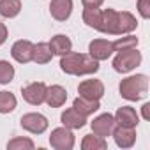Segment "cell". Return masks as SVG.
Here are the masks:
<instances>
[{"label":"cell","mask_w":150,"mask_h":150,"mask_svg":"<svg viewBox=\"0 0 150 150\" xmlns=\"http://www.w3.org/2000/svg\"><path fill=\"white\" fill-rule=\"evenodd\" d=\"M138 37L132 34H125L122 37H118L117 41H111L113 44V51H122V50H129V48H138Z\"/></svg>","instance_id":"obj_23"},{"label":"cell","mask_w":150,"mask_h":150,"mask_svg":"<svg viewBox=\"0 0 150 150\" xmlns=\"http://www.w3.org/2000/svg\"><path fill=\"white\" fill-rule=\"evenodd\" d=\"M46 88H48L46 83H42V81H32V83H28L27 87L21 88V96H23V99H25L28 104L39 106V104L44 103Z\"/></svg>","instance_id":"obj_7"},{"label":"cell","mask_w":150,"mask_h":150,"mask_svg":"<svg viewBox=\"0 0 150 150\" xmlns=\"http://www.w3.org/2000/svg\"><path fill=\"white\" fill-rule=\"evenodd\" d=\"M60 69L69 76H87L99 71V62L94 60L90 55L69 51L60 57Z\"/></svg>","instance_id":"obj_2"},{"label":"cell","mask_w":150,"mask_h":150,"mask_svg":"<svg viewBox=\"0 0 150 150\" xmlns=\"http://www.w3.org/2000/svg\"><path fill=\"white\" fill-rule=\"evenodd\" d=\"M72 7H74L72 0H51L50 2V14L57 21H65V20H69Z\"/></svg>","instance_id":"obj_14"},{"label":"cell","mask_w":150,"mask_h":150,"mask_svg":"<svg viewBox=\"0 0 150 150\" xmlns=\"http://www.w3.org/2000/svg\"><path fill=\"white\" fill-rule=\"evenodd\" d=\"M60 122H62L64 127L76 131V129H81V127L87 125V117L80 115L74 108H67V110L62 111V115H60Z\"/></svg>","instance_id":"obj_15"},{"label":"cell","mask_w":150,"mask_h":150,"mask_svg":"<svg viewBox=\"0 0 150 150\" xmlns=\"http://www.w3.org/2000/svg\"><path fill=\"white\" fill-rule=\"evenodd\" d=\"M78 94L85 99L101 101V97L104 96V83L101 80H83L78 85Z\"/></svg>","instance_id":"obj_8"},{"label":"cell","mask_w":150,"mask_h":150,"mask_svg":"<svg viewBox=\"0 0 150 150\" xmlns=\"http://www.w3.org/2000/svg\"><path fill=\"white\" fill-rule=\"evenodd\" d=\"M148 90V78L146 74H134V76H127L120 81L118 92L124 99L127 101H139L146 96Z\"/></svg>","instance_id":"obj_3"},{"label":"cell","mask_w":150,"mask_h":150,"mask_svg":"<svg viewBox=\"0 0 150 150\" xmlns=\"http://www.w3.org/2000/svg\"><path fill=\"white\" fill-rule=\"evenodd\" d=\"M74 143H76V138H74L72 129H67L64 125L53 129L50 134V145L55 150H72Z\"/></svg>","instance_id":"obj_5"},{"label":"cell","mask_w":150,"mask_h":150,"mask_svg":"<svg viewBox=\"0 0 150 150\" xmlns=\"http://www.w3.org/2000/svg\"><path fill=\"white\" fill-rule=\"evenodd\" d=\"M72 108L76 110L80 115H83V117H90V115H94L99 108H101V103L99 101H92V99H85V97H81V96H78L76 99L72 101Z\"/></svg>","instance_id":"obj_17"},{"label":"cell","mask_w":150,"mask_h":150,"mask_svg":"<svg viewBox=\"0 0 150 150\" xmlns=\"http://www.w3.org/2000/svg\"><path fill=\"white\" fill-rule=\"evenodd\" d=\"M117 146L120 148H131L136 143V127H122V125H115L113 132H111Z\"/></svg>","instance_id":"obj_12"},{"label":"cell","mask_w":150,"mask_h":150,"mask_svg":"<svg viewBox=\"0 0 150 150\" xmlns=\"http://www.w3.org/2000/svg\"><path fill=\"white\" fill-rule=\"evenodd\" d=\"M65 101H67V90L62 85H51V87L46 88L44 103L50 108H60V106L65 104Z\"/></svg>","instance_id":"obj_16"},{"label":"cell","mask_w":150,"mask_h":150,"mask_svg":"<svg viewBox=\"0 0 150 150\" xmlns=\"http://www.w3.org/2000/svg\"><path fill=\"white\" fill-rule=\"evenodd\" d=\"M81 148L83 150H106L108 148V141L106 138H101L97 134H87L81 139Z\"/></svg>","instance_id":"obj_21"},{"label":"cell","mask_w":150,"mask_h":150,"mask_svg":"<svg viewBox=\"0 0 150 150\" xmlns=\"http://www.w3.org/2000/svg\"><path fill=\"white\" fill-rule=\"evenodd\" d=\"M141 117H143L145 120H150V103H145V104L141 106Z\"/></svg>","instance_id":"obj_30"},{"label":"cell","mask_w":150,"mask_h":150,"mask_svg":"<svg viewBox=\"0 0 150 150\" xmlns=\"http://www.w3.org/2000/svg\"><path fill=\"white\" fill-rule=\"evenodd\" d=\"M32 51H34V42L28 39H20L13 44L11 57L18 64H28V62H32Z\"/></svg>","instance_id":"obj_11"},{"label":"cell","mask_w":150,"mask_h":150,"mask_svg":"<svg viewBox=\"0 0 150 150\" xmlns=\"http://www.w3.org/2000/svg\"><path fill=\"white\" fill-rule=\"evenodd\" d=\"M141 60H143L141 51H138L136 48L122 50V51H117V55L113 58V69L120 74H127V72L134 71L141 64Z\"/></svg>","instance_id":"obj_4"},{"label":"cell","mask_w":150,"mask_h":150,"mask_svg":"<svg viewBox=\"0 0 150 150\" xmlns=\"http://www.w3.org/2000/svg\"><path fill=\"white\" fill-rule=\"evenodd\" d=\"M14 65L9 60H0V85H9L14 80Z\"/></svg>","instance_id":"obj_24"},{"label":"cell","mask_w":150,"mask_h":150,"mask_svg":"<svg viewBox=\"0 0 150 150\" xmlns=\"http://www.w3.org/2000/svg\"><path fill=\"white\" fill-rule=\"evenodd\" d=\"M48 44H50L53 55H58V57H62V55L72 51V41H71L67 35H64V34H57V35H53V37L50 39Z\"/></svg>","instance_id":"obj_18"},{"label":"cell","mask_w":150,"mask_h":150,"mask_svg":"<svg viewBox=\"0 0 150 150\" xmlns=\"http://www.w3.org/2000/svg\"><path fill=\"white\" fill-rule=\"evenodd\" d=\"M21 13V0H0V16L2 18H16Z\"/></svg>","instance_id":"obj_20"},{"label":"cell","mask_w":150,"mask_h":150,"mask_svg":"<svg viewBox=\"0 0 150 150\" xmlns=\"http://www.w3.org/2000/svg\"><path fill=\"white\" fill-rule=\"evenodd\" d=\"M53 58V51L50 48L48 42H37L34 44V51H32V62L39 64V65H44L48 62H51Z\"/></svg>","instance_id":"obj_19"},{"label":"cell","mask_w":150,"mask_h":150,"mask_svg":"<svg viewBox=\"0 0 150 150\" xmlns=\"http://www.w3.org/2000/svg\"><path fill=\"white\" fill-rule=\"evenodd\" d=\"M81 4L85 9H99L104 4V0H81Z\"/></svg>","instance_id":"obj_28"},{"label":"cell","mask_w":150,"mask_h":150,"mask_svg":"<svg viewBox=\"0 0 150 150\" xmlns=\"http://www.w3.org/2000/svg\"><path fill=\"white\" fill-rule=\"evenodd\" d=\"M7 37H9V30H7V27L2 21H0V46L7 41Z\"/></svg>","instance_id":"obj_29"},{"label":"cell","mask_w":150,"mask_h":150,"mask_svg":"<svg viewBox=\"0 0 150 150\" xmlns=\"http://www.w3.org/2000/svg\"><path fill=\"white\" fill-rule=\"evenodd\" d=\"M34 141L25 136H16L7 143V150H34Z\"/></svg>","instance_id":"obj_25"},{"label":"cell","mask_w":150,"mask_h":150,"mask_svg":"<svg viewBox=\"0 0 150 150\" xmlns=\"http://www.w3.org/2000/svg\"><path fill=\"white\" fill-rule=\"evenodd\" d=\"M115 117L111 113H103L99 117H96L92 122H90V127H92V132L101 136V138H108L111 136L113 129H115Z\"/></svg>","instance_id":"obj_9"},{"label":"cell","mask_w":150,"mask_h":150,"mask_svg":"<svg viewBox=\"0 0 150 150\" xmlns=\"http://www.w3.org/2000/svg\"><path fill=\"white\" fill-rule=\"evenodd\" d=\"M138 13L143 20L150 18V0H138Z\"/></svg>","instance_id":"obj_27"},{"label":"cell","mask_w":150,"mask_h":150,"mask_svg":"<svg viewBox=\"0 0 150 150\" xmlns=\"http://www.w3.org/2000/svg\"><path fill=\"white\" fill-rule=\"evenodd\" d=\"M113 53H115V51H113V44H111V41H108V39H94V41H90V44H88V55H90L94 60H97V62L108 60Z\"/></svg>","instance_id":"obj_10"},{"label":"cell","mask_w":150,"mask_h":150,"mask_svg":"<svg viewBox=\"0 0 150 150\" xmlns=\"http://www.w3.org/2000/svg\"><path fill=\"white\" fill-rule=\"evenodd\" d=\"M99 16H101V9H83V21L87 27H90L94 30L97 28Z\"/></svg>","instance_id":"obj_26"},{"label":"cell","mask_w":150,"mask_h":150,"mask_svg":"<svg viewBox=\"0 0 150 150\" xmlns=\"http://www.w3.org/2000/svg\"><path fill=\"white\" fill-rule=\"evenodd\" d=\"M20 124L25 131L32 132V134H42L46 132L50 122L48 118L42 115V113H35V111H30V113H25L21 118H20Z\"/></svg>","instance_id":"obj_6"},{"label":"cell","mask_w":150,"mask_h":150,"mask_svg":"<svg viewBox=\"0 0 150 150\" xmlns=\"http://www.w3.org/2000/svg\"><path fill=\"white\" fill-rule=\"evenodd\" d=\"M18 106V99L14 94L11 92H6L2 90L0 92V113L2 115H7V113H13Z\"/></svg>","instance_id":"obj_22"},{"label":"cell","mask_w":150,"mask_h":150,"mask_svg":"<svg viewBox=\"0 0 150 150\" xmlns=\"http://www.w3.org/2000/svg\"><path fill=\"white\" fill-rule=\"evenodd\" d=\"M138 28V20L134 14L127 11H115V9H101L97 32L108 35H125L132 34Z\"/></svg>","instance_id":"obj_1"},{"label":"cell","mask_w":150,"mask_h":150,"mask_svg":"<svg viewBox=\"0 0 150 150\" xmlns=\"http://www.w3.org/2000/svg\"><path fill=\"white\" fill-rule=\"evenodd\" d=\"M113 117H115V124L122 127H138L139 124V115L132 106H120Z\"/></svg>","instance_id":"obj_13"}]
</instances>
